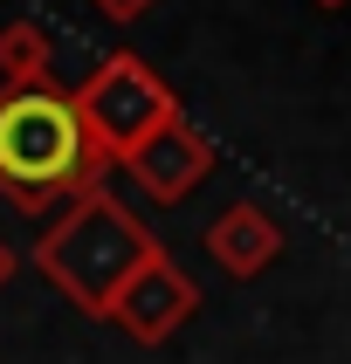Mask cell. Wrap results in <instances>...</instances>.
I'll list each match as a JSON object with an SVG mask.
<instances>
[{"instance_id": "1", "label": "cell", "mask_w": 351, "mask_h": 364, "mask_svg": "<svg viewBox=\"0 0 351 364\" xmlns=\"http://www.w3.org/2000/svg\"><path fill=\"white\" fill-rule=\"evenodd\" d=\"M103 172L110 165L97 159L83 110L62 82H28V90L0 82V193L14 213H56Z\"/></svg>"}, {"instance_id": "2", "label": "cell", "mask_w": 351, "mask_h": 364, "mask_svg": "<svg viewBox=\"0 0 351 364\" xmlns=\"http://www.w3.org/2000/svg\"><path fill=\"white\" fill-rule=\"evenodd\" d=\"M145 255H159V234L110 193V179L83 186L35 241V268L48 275V289L97 323H110V303L145 268Z\"/></svg>"}, {"instance_id": "3", "label": "cell", "mask_w": 351, "mask_h": 364, "mask_svg": "<svg viewBox=\"0 0 351 364\" xmlns=\"http://www.w3.org/2000/svg\"><path fill=\"white\" fill-rule=\"evenodd\" d=\"M83 110V131H90V144H97L103 165H117L131 144H145L152 131H165L172 117H186L179 97H172V82L152 69L145 55H131V48H110V55L83 76V90H69Z\"/></svg>"}, {"instance_id": "4", "label": "cell", "mask_w": 351, "mask_h": 364, "mask_svg": "<svg viewBox=\"0 0 351 364\" xmlns=\"http://www.w3.org/2000/svg\"><path fill=\"white\" fill-rule=\"evenodd\" d=\"M193 309H200V282L186 275L172 255H145V268L124 282V296L110 303V323L131 337V344H165V337H179L186 323H193Z\"/></svg>"}, {"instance_id": "5", "label": "cell", "mask_w": 351, "mask_h": 364, "mask_svg": "<svg viewBox=\"0 0 351 364\" xmlns=\"http://www.w3.org/2000/svg\"><path fill=\"white\" fill-rule=\"evenodd\" d=\"M124 172H131V186H138L145 200H159V206H179L193 186L214 172V144H206V131L193 117H172L165 131H152L145 144H131L124 151Z\"/></svg>"}, {"instance_id": "6", "label": "cell", "mask_w": 351, "mask_h": 364, "mask_svg": "<svg viewBox=\"0 0 351 364\" xmlns=\"http://www.w3.org/2000/svg\"><path fill=\"white\" fill-rule=\"evenodd\" d=\"M206 255H214L221 275L255 282V275L276 268V255H283V227L268 220L255 200H234V206H221V213L206 220Z\"/></svg>"}, {"instance_id": "7", "label": "cell", "mask_w": 351, "mask_h": 364, "mask_svg": "<svg viewBox=\"0 0 351 364\" xmlns=\"http://www.w3.org/2000/svg\"><path fill=\"white\" fill-rule=\"evenodd\" d=\"M0 82L28 90V82H56V41L35 21H7L0 28Z\"/></svg>"}, {"instance_id": "8", "label": "cell", "mask_w": 351, "mask_h": 364, "mask_svg": "<svg viewBox=\"0 0 351 364\" xmlns=\"http://www.w3.org/2000/svg\"><path fill=\"white\" fill-rule=\"evenodd\" d=\"M90 7H97L103 21H117V28H131V21H138L145 7H159V0H90Z\"/></svg>"}, {"instance_id": "9", "label": "cell", "mask_w": 351, "mask_h": 364, "mask_svg": "<svg viewBox=\"0 0 351 364\" xmlns=\"http://www.w3.org/2000/svg\"><path fill=\"white\" fill-rule=\"evenodd\" d=\"M7 282H14V247L0 241V289H7Z\"/></svg>"}, {"instance_id": "10", "label": "cell", "mask_w": 351, "mask_h": 364, "mask_svg": "<svg viewBox=\"0 0 351 364\" xmlns=\"http://www.w3.org/2000/svg\"><path fill=\"white\" fill-rule=\"evenodd\" d=\"M317 7H351V0H317Z\"/></svg>"}]
</instances>
